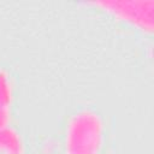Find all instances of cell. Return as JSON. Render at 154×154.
Segmentation results:
<instances>
[{
  "instance_id": "obj_1",
  "label": "cell",
  "mask_w": 154,
  "mask_h": 154,
  "mask_svg": "<svg viewBox=\"0 0 154 154\" xmlns=\"http://www.w3.org/2000/svg\"><path fill=\"white\" fill-rule=\"evenodd\" d=\"M19 147L20 142L17 137V134L0 128V150L5 152L6 154H18Z\"/></svg>"
},
{
  "instance_id": "obj_2",
  "label": "cell",
  "mask_w": 154,
  "mask_h": 154,
  "mask_svg": "<svg viewBox=\"0 0 154 154\" xmlns=\"http://www.w3.org/2000/svg\"><path fill=\"white\" fill-rule=\"evenodd\" d=\"M10 89L6 76L0 72V107H5L10 100Z\"/></svg>"
}]
</instances>
